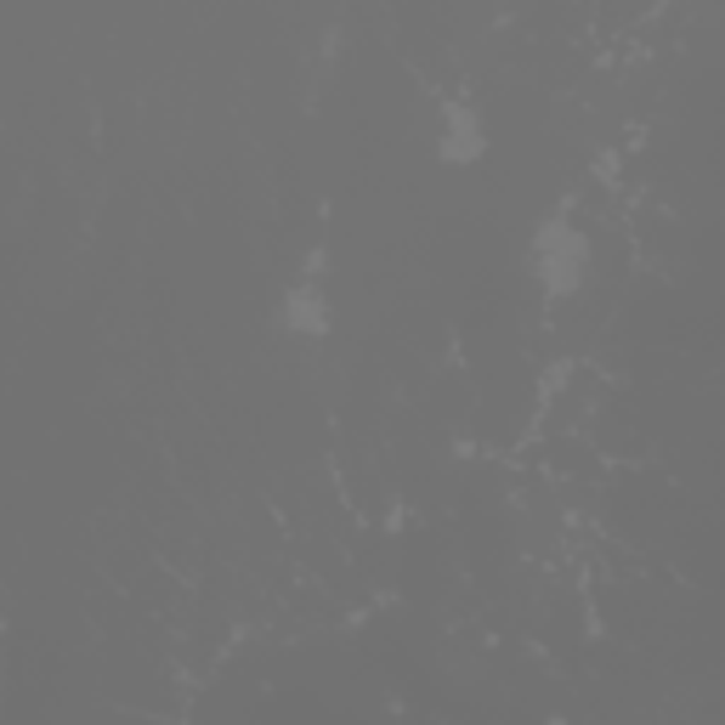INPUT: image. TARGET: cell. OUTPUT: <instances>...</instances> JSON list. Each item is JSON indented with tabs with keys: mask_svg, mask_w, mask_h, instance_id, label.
<instances>
[{
	"mask_svg": "<svg viewBox=\"0 0 725 725\" xmlns=\"http://www.w3.org/2000/svg\"><path fill=\"white\" fill-rule=\"evenodd\" d=\"M589 233L584 227H573L567 216H550L539 221L533 233V250H527V267H533V284L550 295V301H567V295H578L589 284Z\"/></svg>",
	"mask_w": 725,
	"mask_h": 725,
	"instance_id": "obj_1",
	"label": "cell"
},
{
	"mask_svg": "<svg viewBox=\"0 0 725 725\" xmlns=\"http://www.w3.org/2000/svg\"><path fill=\"white\" fill-rule=\"evenodd\" d=\"M278 323H284V335L295 341H318L329 335V289H323V255L307 261V273L284 284L278 295Z\"/></svg>",
	"mask_w": 725,
	"mask_h": 725,
	"instance_id": "obj_2",
	"label": "cell"
},
{
	"mask_svg": "<svg viewBox=\"0 0 725 725\" xmlns=\"http://www.w3.org/2000/svg\"><path fill=\"white\" fill-rule=\"evenodd\" d=\"M487 153V125L471 103H448L442 108V125H437V159L453 164V171H465Z\"/></svg>",
	"mask_w": 725,
	"mask_h": 725,
	"instance_id": "obj_3",
	"label": "cell"
}]
</instances>
